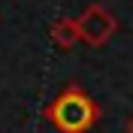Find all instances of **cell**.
I'll return each instance as SVG.
<instances>
[{"label": "cell", "mask_w": 133, "mask_h": 133, "mask_svg": "<svg viewBox=\"0 0 133 133\" xmlns=\"http://www.w3.org/2000/svg\"><path fill=\"white\" fill-rule=\"evenodd\" d=\"M42 115H45V121L58 133H91L100 124L103 109L79 82H70L49 106L42 109Z\"/></svg>", "instance_id": "6da1fadb"}, {"label": "cell", "mask_w": 133, "mask_h": 133, "mask_svg": "<svg viewBox=\"0 0 133 133\" xmlns=\"http://www.w3.org/2000/svg\"><path fill=\"white\" fill-rule=\"evenodd\" d=\"M76 21H79L82 42L91 45V49H103V45L118 33V18L112 15L103 3H88Z\"/></svg>", "instance_id": "7a4b0ae2"}, {"label": "cell", "mask_w": 133, "mask_h": 133, "mask_svg": "<svg viewBox=\"0 0 133 133\" xmlns=\"http://www.w3.org/2000/svg\"><path fill=\"white\" fill-rule=\"evenodd\" d=\"M49 36H51V42H55L58 49H64V51L76 49V45L82 42V33H79V21H76V18H58V21L49 27Z\"/></svg>", "instance_id": "3957f363"}, {"label": "cell", "mask_w": 133, "mask_h": 133, "mask_svg": "<svg viewBox=\"0 0 133 133\" xmlns=\"http://www.w3.org/2000/svg\"><path fill=\"white\" fill-rule=\"evenodd\" d=\"M124 133H133V115L127 118V124H124Z\"/></svg>", "instance_id": "277c9868"}]
</instances>
